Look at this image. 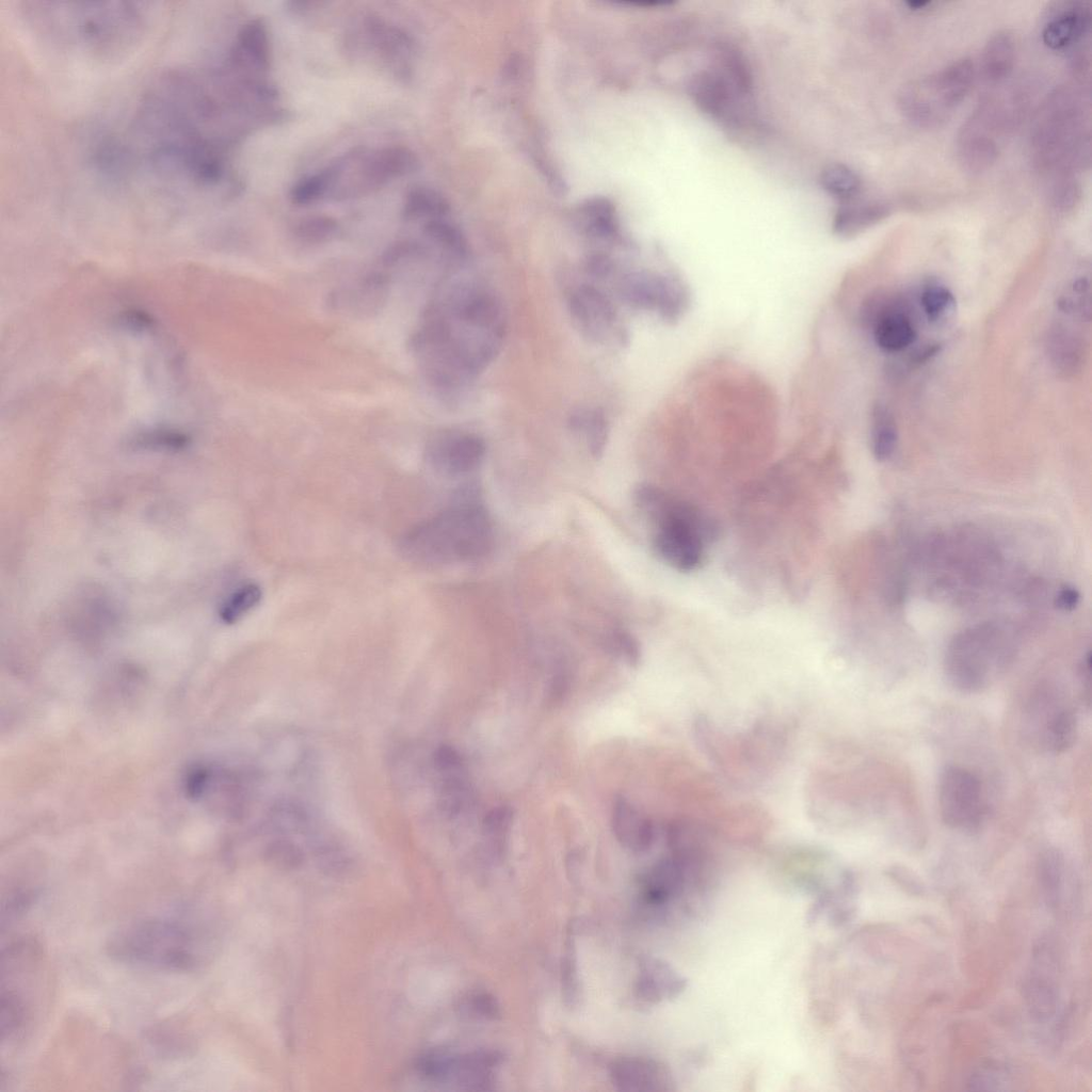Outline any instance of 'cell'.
<instances>
[{"instance_id":"6da1fadb","label":"cell","mask_w":1092,"mask_h":1092,"mask_svg":"<svg viewBox=\"0 0 1092 1092\" xmlns=\"http://www.w3.org/2000/svg\"><path fill=\"white\" fill-rule=\"evenodd\" d=\"M35 29L55 44L94 55L125 52L145 32L146 13L139 3H26Z\"/></svg>"},{"instance_id":"7a4b0ae2","label":"cell","mask_w":1092,"mask_h":1092,"mask_svg":"<svg viewBox=\"0 0 1092 1092\" xmlns=\"http://www.w3.org/2000/svg\"><path fill=\"white\" fill-rule=\"evenodd\" d=\"M492 529L480 487L468 483L447 509L407 531L400 547L415 563L431 566L461 563L486 552Z\"/></svg>"},{"instance_id":"3957f363","label":"cell","mask_w":1092,"mask_h":1092,"mask_svg":"<svg viewBox=\"0 0 1092 1092\" xmlns=\"http://www.w3.org/2000/svg\"><path fill=\"white\" fill-rule=\"evenodd\" d=\"M635 501L654 525L656 555L676 571L698 569L707 545L719 536L718 523L695 504L652 484L638 486Z\"/></svg>"},{"instance_id":"277c9868","label":"cell","mask_w":1092,"mask_h":1092,"mask_svg":"<svg viewBox=\"0 0 1092 1092\" xmlns=\"http://www.w3.org/2000/svg\"><path fill=\"white\" fill-rule=\"evenodd\" d=\"M210 949L204 930L172 917L132 921L115 931L107 944L108 954L118 962L174 971L199 968Z\"/></svg>"},{"instance_id":"5b68a950","label":"cell","mask_w":1092,"mask_h":1092,"mask_svg":"<svg viewBox=\"0 0 1092 1092\" xmlns=\"http://www.w3.org/2000/svg\"><path fill=\"white\" fill-rule=\"evenodd\" d=\"M1087 107L1077 91L1056 89L1044 101L1032 134L1035 165L1047 186L1076 177L1090 162Z\"/></svg>"},{"instance_id":"8992f818","label":"cell","mask_w":1092,"mask_h":1092,"mask_svg":"<svg viewBox=\"0 0 1092 1092\" xmlns=\"http://www.w3.org/2000/svg\"><path fill=\"white\" fill-rule=\"evenodd\" d=\"M689 93L697 108L728 128L755 124L752 71L736 48H718L716 63L691 79Z\"/></svg>"},{"instance_id":"52a82bcc","label":"cell","mask_w":1092,"mask_h":1092,"mask_svg":"<svg viewBox=\"0 0 1092 1092\" xmlns=\"http://www.w3.org/2000/svg\"><path fill=\"white\" fill-rule=\"evenodd\" d=\"M974 62L962 58L942 69L912 80L898 93V107L908 121L922 128L943 125L969 93Z\"/></svg>"},{"instance_id":"ba28073f","label":"cell","mask_w":1092,"mask_h":1092,"mask_svg":"<svg viewBox=\"0 0 1092 1092\" xmlns=\"http://www.w3.org/2000/svg\"><path fill=\"white\" fill-rule=\"evenodd\" d=\"M1012 654L1007 637L992 624L958 633L949 643L944 672L948 684L964 693H976L990 685Z\"/></svg>"},{"instance_id":"9c48e42d","label":"cell","mask_w":1092,"mask_h":1092,"mask_svg":"<svg viewBox=\"0 0 1092 1092\" xmlns=\"http://www.w3.org/2000/svg\"><path fill=\"white\" fill-rule=\"evenodd\" d=\"M1017 122L1010 100L995 96L983 97L963 123L957 152L962 167L971 174L991 168L999 154V139Z\"/></svg>"},{"instance_id":"30bf717a","label":"cell","mask_w":1092,"mask_h":1092,"mask_svg":"<svg viewBox=\"0 0 1092 1092\" xmlns=\"http://www.w3.org/2000/svg\"><path fill=\"white\" fill-rule=\"evenodd\" d=\"M501 1060V1055L493 1050L455 1053L435 1049L419 1058L416 1069L419 1075L434 1083L465 1090H488Z\"/></svg>"},{"instance_id":"8fae6325","label":"cell","mask_w":1092,"mask_h":1092,"mask_svg":"<svg viewBox=\"0 0 1092 1092\" xmlns=\"http://www.w3.org/2000/svg\"><path fill=\"white\" fill-rule=\"evenodd\" d=\"M938 806L947 826L961 831L977 829L986 812L979 777L963 767H946L938 784Z\"/></svg>"},{"instance_id":"7c38bea8","label":"cell","mask_w":1092,"mask_h":1092,"mask_svg":"<svg viewBox=\"0 0 1092 1092\" xmlns=\"http://www.w3.org/2000/svg\"><path fill=\"white\" fill-rule=\"evenodd\" d=\"M622 298L629 305L655 310L673 321L686 310L689 302L685 285L675 276L636 271L625 275L620 285Z\"/></svg>"},{"instance_id":"4fadbf2b","label":"cell","mask_w":1092,"mask_h":1092,"mask_svg":"<svg viewBox=\"0 0 1092 1092\" xmlns=\"http://www.w3.org/2000/svg\"><path fill=\"white\" fill-rule=\"evenodd\" d=\"M1091 30L1090 5L1083 1H1063L1048 10L1042 27V41L1053 51L1073 54L1085 48Z\"/></svg>"},{"instance_id":"5bb4252c","label":"cell","mask_w":1092,"mask_h":1092,"mask_svg":"<svg viewBox=\"0 0 1092 1092\" xmlns=\"http://www.w3.org/2000/svg\"><path fill=\"white\" fill-rule=\"evenodd\" d=\"M484 456V440L467 432L443 433L430 443L427 450L431 467L446 477H460L475 471Z\"/></svg>"},{"instance_id":"9a60e30c","label":"cell","mask_w":1092,"mask_h":1092,"mask_svg":"<svg viewBox=\"0 0 1092 1092\" xmlns=\"http://www.w3.org/2000/svg\"><path fill=\"white\" fill-rule=\"evenodd\" d=\"M568 311L581 333L595 341H601L612 333L616 323V311L610 299L598 288L582 284L568 295Z\"/></svg>"},{"instance_id":"2e32d148","label":"cell","mask_w":1092,"mask_h":1092,"mask_svg":"<svg viewBox=\"0 0 1092 1092\" xmlns=\"http://www.w3.org/2000/svg\"><path fill=\"white\" fill-rule=\"evenodd\" d=\"M418 167L417 156L404 146L384 147L368 155L362 151L356 164L358 194L408 175Z\"/></svg>"},{"instance_id":"e0dca14e","label":"cell","mask_w":1092,"mask_h":1092,"mask_svg":"<svg viewBox=\"0 0 1092 1092\" xmlns=\"http://www.w3.org/2000/svg\"><path fill=\"white\" fill-rule=\"evenodd\" d=\"M612 1083L622 1091L661 1092L671 1090L669 1071L659 1062L643 1057H624L610 1065Z\"/></svg>"},{"instance_id":"ac0fdd59","label":"cell","mask_w":1092,"mask_h":1092,"mask_svg":"<svg viewBox=\"0 0 1092 1092\" xmlns=\"http://www.w3.org/2000/svg\"><path fill=\"white\" fill-rule=\"evenodd\" d=\"M686 987V980L668 963L645 957L639 962L635 982V996L644 1003H658L674 998Z\"/></svg>"},{"instance_id":"d6986e66","label":"cell","mask_w":1092,"mask_h":1092,"mask_svg":"<svg viewBox=\"0 0 1092 1092\" xmlns=\"http://www.w3.org/2000/svg\"><path fill=\"white\" fill-rule=\"evenodd\" d=\"M612 830L617 841L633 852H645L654 844L653 821L625 798H616L612 807Z\"/></svg>"},{"instance_id":"ffe728a7","label":"cell","mask_w":1092,"mask_h":1092,"mask_svg":"<svg viewBox=\"0 0 1092 1092\" xmlns=\"http://www.w3.org/2000/svg\"><path fill=\"white\" fill-rule=\"evenodd\" d=\"M1039 963L1033 966L1024 984V998L1030 1015L1039 1021L1045 1022L1055 1016L1058 1002V987L1054 979L1051 960L1042 956L1040 950Z\"/></svg>"},{"instance_id":"44dd1931","label":"cell","mask_w":1092,"mask_h":1092,"mask_svg":"<svg viewBox=\"0 0 1092 1092\" xmlns=\"http://www.w3.org/2000/svg\"><path fill=\"white\" fill-rule=\"evenodd\" d=\"M890 212L892 206L883 200L857 196L840 202L833 219V230L840 237H852L885 220Z\"/></svg>"},{"instance_id":"7402d4cb","label":"cell","mask_w":1092,"mask_h":1092,"mask_svg":"<svg viewBox=\"0 0 1092 1092\" xmlns=\"http://www.w3.org/2000/svg\"><path fill=\"white\" fill-rule=\"evenodd\" d=\"M1048 359L1062 376H1073L1085 363V343L1081 336L1064 324H1054L1046 337Z\"/></svg>"},{"instance_id":"603a6c76","label":"cell","mask_w":1092,"mask_h":1092,"mask_svg":"<svg viewBox=\"0 0 1092 1092\" xmlns=\"http://www.w3.org/2000/svg\"><path fill=\"white\" fill-rule=\"evenodd\" d=\"M229 53L250 71L266 73L270 67V46L264 22L252 19L244 23Z\"/></svg>"},{"instance_id":"cb8c5ba5","label":"cell","mask_w":1092,"mask_h":1092,"mask_svg":"<svg viewBox=\"0 0 1092 1092\" xmlns=\"http://www.w3.org/2000/svg\"><path fill=\"white\" fill-rule=\"evenodd\" d=\"M365 28L369 42L382 57L394 64L396 70L405 71L406 61L413 51L411 37L379 17H368Z\"/></svg>"},{"instance_id":"d4e9b609","label":"cell","mask_w":1092,"mask_h":1092,"mask_svg":"<svg viewBox=\"0 0 1092 1092\" xmlns=\"http://www.w3.org/2000/svg\"><path fill=\"white\" fill-rule=\"evenodd\" d=\"M872 336L878 348L888 353H895L913 344L917 333L906 314L888 308L876 316Z\"/></svg>"},{"instance_id":"484cf974","label":"cell","mask_w":1092,"mask_h":1092,"mask_svg":"<svg viewBox=\"0 0 1092 1092\" xmlns=\"http://www.w3.org/2000/svg\"><path fill=\"white\" fill-rule=\"evenodd\" d=\"M1015 64V43L1007 31H998L986 42L981 55L983 78L993 84L1007 80Z\"/></svg>"},{"instance_id":"4316f807","label":"cell","mask_w":1092,"mask_h":1092,"mask_svg":"<svg viewBox=\"0 0 1092 1092\" xmlns=\"http://www.w3.org/2000/svg\"><path fill=\"white\" fill-rule=\"evenodd\" d=\"M580 222L588 236L604 241L620 238V225L612 203L604 197L588 199L580 206Z\"/></svg>"},{"instance_id":"83f0119b","label":"cell","mask_w":1092,"mask_h":1092,"mask_svg":"<svg viewBox=\"0 0 1092 1092\" xmlns=\"http://www.w3.org/2000/svg\"><path fill=\"white\" fill-rule=\"evenodd\" d=\"M572 431L580 434L591 454L598 457L603 454L608 439V421L599 408H578L568 418Z\"/></svg>"},{"instance_id":"f1b7e54d","label":"cell","mask_w":1092,"mask_h":1092,"mask_svg":"<svg viewBox=\"0 0 1092 1092\" xmlns=\"http://www.w3.org/2000/svg\"><path fill=\"white\" fill-rule=\"evenodd\" d=\"M1037 873L1044 902L1055 909L1059 903L1064 873L1062 853L1056 848L1045 849L1039 856Z\"/></svg>"},{"instance_id":"f546056e","label":"cell","mask_w":1092,"mask_h":1092,"mask_svg":"<svg viewBox=\"0 0 1092 1092\" xmlns=\"http://www.w3.org/2000/svg\"><path fill=\"white\" fill-rule=\"evenodd\" d=\"M871 451L876 460L883 462L895 452L898 441L897 423L889 408L880 402L871 412Z\"/></svg>"},{"instance_id":"4dcf8cb0","label":"cell","mask_w":1092,"mask_h":1092,"mask_svg":"<svg viewBox=\"0 0 1092 1092\" xmlns=\"http://www.w3.org/2000/svg\"><path fill=\"white\" fill-rule=\"evenodd\" d=\"M403 215L406 220L443 219L450 212L447 198L438 191L416 187L410 190L403 204Z\"/></svg>"},{"instance_id":"1f68e13d","label":"cell","mask_w":1092,"mask_h":1092,"mask_svg":"<svg viewBox=\"0 0 1092 1092\" xmlns=\"http://www.w3.org/2000/svg\"><path fill=\"white\" fill-rule=\"evenodd\" d=\"M1077 718L1073 710L1060 708L1047 719L1043 730L1044 746L1054 753L1070 749L1076 740Z\"/></svg>"},{"instance_id":"d6a6232c","label":"cell","mask_w":1092,"mask_h":1092,"mask_svg":"<svg viewBox=\"0 0 1092 1092\" xmlns=\"http://www.w3.org/2000/svg\"><path fill=\"white\" fill-rule=\"evenodd\" d=\"M822 188L840 202L857 197L862 190V179L851 167L834 163L823 168L820 175Z\"/></svg>"},{"instance_id":"836d02e7","label":"cell","mask_w":1092,"mask_h":1092,"mask_svg":"<svg viewBox=\"0 0 1092 1092\" xmlns=\"http://www.w3.org/2000/svg\"><path fill=\"white\" fill-rule=\"evenodd\" d=\"M337 179L335 163L318 173L304 177L290 191V198L295 205H308L332 192Z\"/></svg>"},{"instance_id":"e575fe53","label":"cell","mask_w":1092,"mask_h":1092,"mask_svg":"<svg viewBox=\"0 0 1092 1092\" xmlns=\"http://www.w3.org/2000/svg\"><path fill=\"white\" fill-rule=\"evenodd\" d=\"M423 231L433 243L453 258L463 259L466 257L468 251L466 238L457 226L445 220V218L428 221Z\"/></svg>"},{"instance_id":"d590c367","label":"cell","mask_w":1092,"mask_h":1092,"mask_svg":"<svg viewBox=\"0 0 1092 1092\" xmlns=\"http://www.w3.org/2000/svg\"><path fill=\"white\" fill-rule=\"evenodd\" d=\"M920 305L929 321L941 323L953 312L956 299L945 285L929 283L920 293Z\"/></svg>"},{"instance_id":"8d00e7d4","label":"cell","mask_w":1092,"mask_h":1092,"mask_svg":"<svg viewBox=\"0 0 1092 1092\" xmlns=\"http://www.w3.org/2000/svg\"><path fill=\"white\" fill-rule=\"evenodd\" d=\"M261 599V590L256 583H245L237 588L222 604L220 617L226 624H232L247 614Z\"/></svg>"},{"instance_id":"74e56055","label":"cell","mask_w":1092,"mask_h":1092,"mask_svg":"<svg viewBox=\"0 0 1092 1092\" xmlns=\"http://www.w3.org/2000/svg\"><path fill=\"white\" fill-rule=\"evenodd\" d=\"M1058 308L1078 319H1090V284L1087 278L1079 277L1071 284L1067 294L1058 299Z\"/></svg>"},{"instance_id":"f35d334b","label":"cell","mask_w":1092,"mask_h":1092,"mask_svg":"<svg viewBox=\"0 0 1092 1092\" xmlns=\"http://www.w3.org/2000/svg\"><path fill=\"white\" fill-rule=\"evenodd\" d=\"M513 817V809L502 805L491 809L483 819L484 835L498 852L503 849Z\"/></svg>"},{"instance_id":"ab89813d","label":"cell","mask_w":1092,"mask_h":1092,"mask_svg":"<svg viewBox=\"0 0 1092 1092\" xmlns=\"http://www.w3.org/2000/svg\"><path fill=\"white\" fill-rule=\"evenodd\" d=\"M337 222L326 215H312L303 219L294 229L295 236L306 243H321L331 239L337 231Z\"/></svg>"},{"instance_id":"60d3db41","label":"cell","mask_w":1092,"mask_h":1092,"mask_svg":"<svg viewBox=\"0 0 1092 1092\" xmlns=\"http://www.w3.org/2000/svg\"><path fill=\"white\" fill-rule=\"evenodd\" d=\"M573 937L566 942L561 965L562 992L565 1003L574 1006L579 998V977Z\"/></svg>"},{"instance_id":"b9f144b4","label":"cell","mask_w":1092,"mask_h":1092,"mask_svg":"<svg viewBox=\"0 0 1092 1092\" xmlns=\"http://www.w3.org/2000/svg\"><path fill=\"white\" fill-rule=\"evenodd\" d=\"M967 1085L970 1090L998 1091L1008 1090L1010 1080L1001 1069L983 1067L970 1075Z\"/></svg>"},{"instance_id":"7bdbcfd3","label":"cell","mask_w":1092,"mask_h":1092,"mask_svg":"<svg viewBox=\"0 0 1092 1092\" xmlns=\"http://www.w3.org/2000/svg\"><path fill=\"white\" fill-rule=\"evenodd\" d=\"M610 648L629 665H637L640 660L639 643L626 631L619 630L611 636Z\"/></svg>"},{"instance_id":"ee69618b","label":"cell","mask_w":1092,"mask_h":1092,"mask_svg":"<svg viewBox=\"0 0 1092 1092\" xmlns=\"http://www.w3.org/2000/svg\"><path fill=\"white\" fill-rule=\"evenodd\" d=\"M463 1008L475 1017L495 1018L499 1015V1006L495 998L487 993H473L469 995Z\"/></svg>"},{"instance_id":"f6af8a7d","label":"cell","mask_w":1092,"mask_h":1092,"mask_svg":"<svg viewBox=\"0 0 1092 1092\" xmlns=\"http://www.w3.org/2000/svg\"><path fill=\"white\" fill-rule=\"evenodd\" d=\"M419 252V245L415 242L402 241L391 245L383 256L386 266H392L404 258Z\"/></svg>"},{"instance_id":"bcb514c9","label":"cell","mask_w":1092,"mask_h":1092,"mask_svg":"<svg viewBox=\"0 0 1092 1092\" xmlns=\"http://www.w3.org/2000/svg\"><path fill=\"white\" fill-rule=\"evenodd\" d=\"M585 270L588 274L593 277L604 278L612 272L613 262L611 258L605 254H593L587 260Z\"/></svg>"},{"instance_id":"7dc6e473","label":"cell","mask_w":1092,"mask_h":1092,"mask_svg":"<svg viewBox=\"0 0 1092 1092\" xmlns=\"http://www.w3.org/2000/svg\"><path fill=\"white\" fill-rule=\"evenodd\" d=\"M1080 599V594L1074 587L1064 585L1055 597V606L1064 611L1074 610Z\"/></svg>"},{"instance_id":"c3c4849f","label":"cell","mask_w":1092,"mask_h":1092,"mask_svg":"<svg viewBox=\"0 0 1092 1092\" xmlns=\"http://www.w3.org/2000/svg\"><path fill=\"white\" fill-rule=\"evenodd\" d=\"M892 877L901 887L905 888V890L912 895H920L922 893V885L917 879L913 878L910 872L904 871L903 869H895L893 870Z\"/></svg>"},{"instance_id":"681fc988","label":"cell","mask_w":1092,"mask_h":1092,"mask_svg":"<svg viewBox=\"0 0 1092 1092\" xmlns=\"http://www.w3.org/2000/svg\"><path fill=\"white\" fill-rule=\"evenodd\" d=\"M616 2L621 3V4H626V5H636V6H645V7H647V6L648 7L649 6H660V5L663 6V5H669V4L672 3V1H669V0H619Z\"/></svg>"},{"instance_id":"f907efd6","label":"cell","mask_w":1092,"mask_h":1092,"mask_svg":"<svg viewBox=\"0 0 1092 1092\" xmlns=\"http://www.w3.org/2000/svg\"><path fill=\"white\" fill-rule=\"evenodd\" d=\"M903 3L908 6L909 10L914 11V12H920V11L928 10L929 7H931L934 4L933 1H926V0H916V1L910 0V1H905Z\"/></svg>"}]
</instances>
